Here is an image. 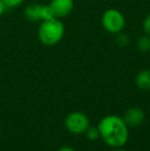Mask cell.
<instances>
[{"label":"cell","mask_w":150,"mask_h":151,"mask_svg":"<svg viewBox=\"0 0 150 151\" xmlns=\"http://www.w3.org/2000/svg\"><path fill=\"white\" fill-rule=\"evenodd\" d=\"M58 151H75L74 149H72L71 147H68V146H65V147L60 148Z\"/></svg>","instance_id":"obj_14"},{"label":"cell","mask_w":150,"mask_h":151,"mask_svg":"<svg viewBox=\"0 0 150 151\" xmlns=\"http://www.w3.org/2000/svg\"><path fill=\"white\" fill-rule=\"evenodd\" d=\"M114 151H126V150H122V149H116V150H114Z\"/></svg>","instance_id":"obj_15"},{"label":"cell","mask_w":150,"mask_h":151,"mask_svg":"<svg viewBox=\"0 0 150 151\" xmlns=\"http://www.w3.org/2000/svg\"><path fill=\"white\" fill-rule=\"evenodd\" d=\"M138 47L141 52H147L150 48V39L147 36L141 37L138 42Z\"/></svg>","instance_id":"obj_10"},{"label":"cell","mask_w":150,"mask_h":151,"mask_svg":"<svg viewBox=\"0 0 150 151\" xmlns=\"http://www.w3.org/2000/svg\"><path fill=\"white\" fill-rule=\"evenodd\" d=\"M143 28H144V31L150 35V14H148L145 19L144 23H143Z\"/></svg>","instance_id":"obj_12"},{"label":"cell","mask_w":150,"mask_h":151,"mask_svg":"<svg viewBox=\"0 0 150 151\" xmlns=\"http://www.w3.org/2000/svg\"><path fill=\"white\" fill-rule=\"evenodd\" d=\"M64 35V26L58 19L52 18L50 20L42 21L38 30L40 41L45 45L57 44Z\"/></svg>","instance_id":"obj_2"},{"label":"cell","mask_w":150,"mask_h":151,"mask_svg":"<svg viewBox=\"0 0 150 151\" xmlns=\"http://www.w3.org/2000/svg\"><path fill=\"white\" fill-rule=\"evenodd\" d=\"M100 137L106 144L112 147H121L128 138V125L123 119L116 115H108L100 121L98 125Z\"/></svg>","instance_id":"obj_1"},{"label":"cell","mask_w":150,"mask_h":151,"mask_svg":"<svg viewBox=\"0 0 150 151\" xmlns=\"http://www.w3.org/2000/svg\"><path fill=\"white\" fill-rule=\"evenodd\" d=\"M4 10H5V6H4L3 2H2V0H0V18H1V16L3 14Z\"/></svg>","instance_id":"obj_13"},{"label":"cell","mask_w":150,"mask_h":151,"mask_svg":"<svg viewBox=\"0 0 150 151\" xmlns=\"http://www.w3.org/2000/svg\"><path fill=\"white\" fill-rule=\"evenodd\" d=\"M50 8L55 18H63L73 9V0H52Z\"/></svg>","instance_id":"obj_6"},{"label":"cell","mask_w":150,"mask_h":151,"mask_svg":"<svg viewBox=\"0 0 150 151\" xmlns=\"http://www.w3.org/2000/svg\"><path fill=\"white\" fill-rule=\"evenodd\" d=\"M85 134H86V137L90 140H92V141H96L100 137V132H99L98 127H88V129L85 131Z\"/></svg>","instance_id":"obj_9"},{"label":"cell","mask_w":150,"mask_h":151,"mask_svg":"<svg viewBox=\"0 0 150 151\" xmlns=\"http://www.w3.org/2000/svg\"><path fill=\"white\" fill-rule=\"evenodd\" d=\"M104 28L110 33H118L123 29L126 21L121 14L116 9H108L102 18Z\"/></svg>","instance_id":"obj_3"},{"label":"cell","mask_w":150,"mask_h":151,"mask_svg":"<svg viewBox=\"0 0 150 151\" xmlns=\"http://www.w3.org/2000/svg\"><path fill=\"white\" fill-rule=\"evenodd\" d=\"M4 6H5V9H10V8H14L20 6L21 4L24 2V0H2Z\"/></svg>","instance_id":"obj_11"},{"label":"cell","mask_w":150,"mask_h":151,"mask_svg":"<svg viewBox=\"0 0 150 151\" xmlns=\"http://www.w3.org/2000/svg\"><path fill=\"white\" fill-rule=\"evenodd\" d=\"M144 111L140 108L134 107L126 111L122 119L128 127H138L144 121Z\"/></svg>","instance_id":"obj_7"},{"label":"cell","mask_w":150,"mask_h":151,"mask_svg":"<svg viewBox=\"0 0 150 151\" xmlns=\"http://www.w3.org/2000/svg\"><path fill=\"white\" fill-rule=\"evenodd\" d=\"M65 125L69 132L73 134L85 133L90 127V121L85 114L81 112H72L65 119Z\"/></svg>","instance_id":"obj_4"},{"label":"cell","mask_w":150,"mask_h":151,"mask_svg":"<svg viewBox=\"0 0 150 151\" xmlns=\"http://www.w3.org/2000/svg\"><path fill=\"white\" fill-rule=\"evenodd\" d=\"M136 83L140 90H150V70H143L137 75Z\"/></svg>","instance_id":"obj_8"},{"label":"cell","mask_w":150,"mask_h":151,"mask_svg":"<svg viewBox=\"0 0 150 151\" xmlns=\"http://www.w3.org/2000/svg\"><path fill=\"white\" fill-rule=\"evenodd\" d=\"M25 16L29 21L37 22V21H45L55 18L48 5H40L32 3L28 5L25 9Z\"/></svg>","instance_id":"obj_5"}]
</instances>
